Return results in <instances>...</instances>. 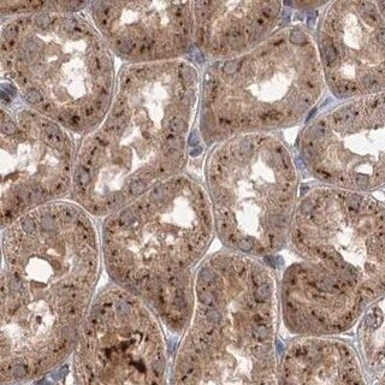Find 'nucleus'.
I'll return each instance as SVG.
<instances>
[{"label": "nucleus", "instance_id": "f257e3e1", "mask_svg": "<svg viewBox=\"0 0 385 385\" xmlns=\"http://www.w3.org/2000/svg\"><path fill=\"white\" fill-rule=\"evenodd\" d=\"M1 248L0 379L29 384L74 352L96 296L100 232L83 207L60 200L4 228Z\"/></svg>", "mask_w": 385, "mask_h": 385}, {"label": "nucleus", "instance_id": "f03ea898", "mask_svg": "<svg viewBox=\"0 0 385 385\" xmlns=\"http://www.w3.org/2000/svg\"><path fill=\"white\" fill-rule=\"evenodd\" d=\"M200 84L184 58L122 66L106 116L77 146L71 200L104 219L182 173Z\"/></svg>", "mask_w": 385, "mask_h": 385}, {"label": "nucleus", "instance_id": "7ed1b4c3", "mask_svg": "<svg viewBox=\"0 0 385 385\" xmlns=\"http://www.w3.org/2000/svg\"><path fill=\"white\" fill-rule=\"evenodd\" d=\"M286 246L296 260L282 275L278 297L291 335L343 333L385 296V205L367 193L307 190Z\"/></svg>", "mask_w": 385, "mask_h": 385}, {"label": "nucleus", "instance_id": "20e7f679", "mask_svg": "<svg viewBox=\"0 0 385 385\" xmlns=\"http://www.w3.org/2000/svg\"><path fill=\"white\" fill-rule=\"evenodd\" d=\"M214 236L206 188L182 172L102 219V265L113 284L182 336L193 313L195 272Z\"/></svg>", "mask_w": 385, "mask_h": 385}, {"label": "nucleus", "instance_id": "39448f33", "mask_svg": "<svg viewBox=\"0 0 385 385\" xmlns=\"http://www.w3.org/2000/svg\"><path fill=\"white\" fill-rule=\"evenodd\" d=\"M278 317L277 279L261 259L229 249L207 255L169 385H278Z\"/></svg>", "mask_w": 385, "mask_h": 385}, {"label": "nucleus", "instance_id": "423d86ee", "mask_svg": "<svg viewBox=\"0 0 385 385\" xmlns=\"http://www.w3.org/2000/svg\"><path fill=\"white\" fill-rule=\"evenodd\" d=\"M0 67L19 104L82 137L106 116L117 82L114 55L84 11L1 21Z\"/></svg>", "mask_w": 385, "mask_h": 385}, {"label": "nucleus", "instance_id": "0eeeda50", "mask_svg": "<svg viewBox=\"0 0 385 385\" xmlns=\"http://www.w3.org/2000/svg\"><path fill=\"white\" fill-rule=\"evenodd\" d=\"M326 89L315 37L286 25L242 55L208 63L200 84L199 131L213 147L244 134L302 123Z\"/></svg>", "mask_w": 385, "mask_h": 385}, {"label": "nucleus", "instance_id": "6e6552de", "mask_svg": "<svg viewBox=\"0 0 385 385\" xmlns=\"http://www.w3.org/2000/svg\"><path fill=\"white\" fill-rule=\"evenodd\" d=\"M298 187L293 152L273 132L225 140L205 161L216 236L225 249L258 259L286 246Z\"/></svg>", "mask_w": 385, "mask_h": 385}, {"label": "nucleus", "instance_id": "1a4fd4ad", "mask_svg": "<svg viewBox=\"0 0 385 385\" xmlns=\"http://www.w3.org/2000/svg\"><path fill=\"white\" fill-rule=\"evenodd\" d=\"M54 385H169L164 326L141 300L111 283L96 294Z\"/></svg>", "mask_w": 385, "mask_h": 385}, {"label": "nucleus", "instance_id": "9d476101", "mask_svg": "<svg viewBox=\"0 0 385 385\" xmlns=\"http://www.w3.org/2000/svg\"><path fill=\"white\" fill-rule=\"evenodd\" d=\"M1 229L21 216L71 195L74 134L22 104H1Z\"/></svg>", "mask_w": 385, "mask_h": 385}, {"label": "nucleus", "instance_id": "9b49d317", "mask_svg": "<svg viewBox=\"0 0 385 385\" xmlns=\"http://www.w3.org/2000/svg\"><path fill=\"white\" fill-rule=\"evenodd\" d=\"M298 154L323 186L359 193L385 186V90L345 100L312 119Z\"/></svg>", "mask_w": 385, "mask_h": 385}, {"label": "nucleus", "instance_id": "f8f14e48", "mask_svg": "<svg viewBox=\"0 0 385 385\" xmlns=\"http://www.w3.org/2000/svg\"><path fill=\"white\" fill-rule=\"evenodd\" d=\"M315 44L333 96L345 101L385 90V17L377 2H330Z\"/></svg>", "mask_w": 385, "mask_h": 385}, {"label": "nucleus", "instance_id": "ddd939ff", "mask_svg": "<svg viewBox=\"0 0 385 385\" xmlns=\"http://www.w3.org/2000/svg\"><path fill=\"white\" fill-rule=\"evenodd\" d=\"M87 13L125 64L183 59L194 48L193 1H92Z\"/></svg>", "mask_w": 385, "mask_h": 385}, {"label": "nucleus", "instance_id": "4468645a", "mask_svg": "<svg viewBox=\"0 0 385 385\" xmlns=\"http://www.w3.org/2000/svg\"><path fill=\"white\" fill-rule=\"evenodd\" d=\"M283 5L279 1H193L194 48L209 63L244 54L278 30Z\"/></svg>", "mask_w": 385, "mask_h": 385}, {"label": "nucleus", "instance_id": "2eb2a0df", "mask_svg": "<svg viewBox=\"0 0 385 385\" xmlns=\"http://www.w3.org/2000/svg\"><path fill=\"white\" fill-rule=\"evenodd\" d=\"M278 385H367L356 353L332 337H296L279 361Z\"/></svg>", "mask_w": 385, "mask_h": 385}, {"label": "nucleus", "instance_id": "dca6fc26", "mask_svg": "<svg viewBox=\"0 0 385 385\" xmlns=\"http://www.w3.org/2000/svg\"><path fill=\"white\" fill-rule=\"evenodd\" d=\"M360 319L357 340L363 361L371 371L385 370V296L368 307Z\"/></svg>", "mask_w": 385, "mask_h": 385}, {"label": "nucleus", "instance_id": "f3484780", "mask_svg": "<svg viewBox=\"0 0 385 385\" xmlns=\"http://www.w3.org/2000/svg\"><path fill=\"white\" fill-rule=\"evenodd\" d=\"M90 1H67V0H19L1 1V21L15 16L37 13V12H82L88 10Z\"/></svg>", "mask_w": 385, "mask_h": 385}, {"label": "nucleus", "instance_id": "a211bd4d", "mask_svg": "<svg viewBox=\"0 0 385 385\" xmlns=\"http://www.w3.org/2000/svg\"><path fill=\"white\" fill-rule=\"evenodd\" d=\"M380 385H385V372L383 374V378H382V382H380Z\"/></svg>", "mask_w": 385, "mask_h": 385}]
</instances>
